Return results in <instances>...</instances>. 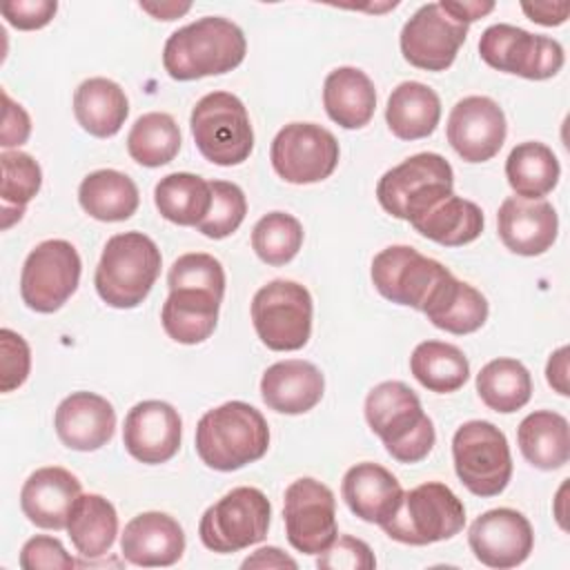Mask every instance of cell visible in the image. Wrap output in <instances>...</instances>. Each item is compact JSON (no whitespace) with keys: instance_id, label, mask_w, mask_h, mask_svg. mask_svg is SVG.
Here are the masks:
<instances>
[{"instance_id":"cell-6","label":"cell","mask_w":570,"mask_h":570,"mask_svg":"<svg viewBox=\"0 0 570 570\" xmlns=\"http://www.w3.org/2000/svg\"><path fill=\"white\" fill-rule=\"evenodd\" d=\"M465 525V508L461 499L441 481H428L403 492L401 505L381 528L383 532L407 546H430L452 539Z\"/></svg>"},{"instance_id":"cell-48","label":"cell","mask_w":570,"mask_h":570,"mask_svg":"<svg viewBox=\"0 0 570 570\" xmlns=\"http://www.w3.org/2000/svg\"><path fill=\"white\" fill-rule=\"evenodd\" d=\"M2 134H0V145L4 151L11 147H20L27 142L31 134V118L29 114L9 98V94L2 89Z\"/></svg>"},{"instance_id":"cell-22","label":"cell","mask_w":570,"mask_h":570,"mask_svg":"<svg viewBox=\"0 0 570 570\" xmlns=\"http://www.w3.org/2000/svg\"><path fill=\"white\" fill-rule=\"evenodd\" d=\"M82 494V485L76 474L65 468L47 465L29 474L20 490L22 514L42 530L67 528L69 512L76 499Z\"/></svg>"},{"instance_id":"cell-14","label":"cell","mask_w":570,"mask_h":570,"mask_svg":"<svg viewBox=\"0 0 570 570\" xmlns=\"http://www.w3.org/2000/svg\"><path fill=\"white\" fill-rule=\"evenodd\" d=\"M452 274L445 265L423 256L410 245H390L372 261V283L376 292L396 303L423 309L441 281Z\"/></svg>"},{"instance_id":"cell-30","label":"cell","mask_w":570,"mask_h":570,"mask_svg":"<svg viewBox=\"0 0 570 570\" xmlns=\"http://www.w3.org/2000/svg\"><path fill=\"white\" fill-rule=\"evenodd\" d=\"M441 118V100L434 89L423 82L405 80L396 85L387 98L385 120L390 131L401 140L428 138Z\"/></svg>"},{"instance_id":"cell-37","label":"cell","mask_w":570,"mask_h":570,"mask_svg":"<svg viewBox=\"0 0 570 570\" xmlns=\"http://www.w3.org/2000/svg\"><path fill=\"white\" fill-rule=\"evenodd\" d=\"M410 372L430 392L450 394L470 379L468 356L452 343L423 341L410 356Z\"/></svg>"},{"instance_id":"cell-8","label":"cell","mask_w":570,"mask_h":570,"mask_svg":"<svg viewBox=\"0 0 570 570\" xmlns=\"http://www.w3.org/2000/svg\"><path fill=\"white\" fill-rule=\"evenodd\" d=\"M459 481L476 497L501 494L512 479V454L505 434L490 421H468L452 436Z\"/></svg>"},{"instance_id":"cell-40","label":"cell","mask_w":570,"mask_h":570,"mask_svg":"<svg viewBox=\"0 0 570 570\" xmlns=\"http://www.w3.org/2000/svg\"><path fill=\"white\" fill-rule=\"evenodd\" d=\"M0 167H2V183H0L2 229H9L16 220L22 218L24 207L40 191L42 169L33 160V156L18 149L2 151Z\"/></svg>"},{"instance_id":"cell-44","label":"cell","mask_w":570,"mask_h":570,"mask_svg":"<svg viewBox=\"0 0 570 570\" xmlns=\"http://www.w3.org/2000/svg\"><path fill=\"white\" fill-rule=\"evenodd\" d=\"M0 390L2 392H11L16 387H20L31 370V350L27 345V341L9 330L2 327L0 330Z\"/></svg>"},{"instance_id":"cell-16","label":"cell","mask_w":570,"mask_h":570,"mask_svg":"<svg viewBox=\"0 0 570 570\" xmlns=\"http://www.w3.org/2000/svg\"><path fill=\"white\" fill-rule=\"evenodd\" d=\"M468 38V24L456 22L441 2L419 7L401 29L403 58L423 71H445Z\"/></svg>"},{"instance_id":"cell-2","label":"cell","mask_w":570,"mask_h":570,"mask_svg":"<svg viewBox=\"0 0 570 570\" xmlns=\"http://www.w3.org/2000/svg\"><path fill=\"white\" fill-rule=\"evenodd\" d=\"M365 421L399 463H419L434 448V423L403 381H383L367 392Z\"/></svg>"},{"instance_id":"cell-50","label":"cell","mask_w":570,"mask_h":570,"mask_svg":"<svg viewBox=\"0 0 570 570\" xmlns=\"http://www.w3.org/2000/svg\"><path fill=\"white\" fill-rule=\"evenodd\" d=\"M568 354H570V350L563 345V347H559L557 352L550 354L548 365H546V379H548L550 387L554 392H559L561 396L570 394V387H568Z\"/></svg>"},{"instance_id":"cell-34","label":"cell","mask_w":570,"mask_h":570,"mask_svg":"<svg viewBox=\"0 0 570 570\" xmlns=\"http://www.w3.org/2000/svg\"><path fill=\"white\" fill-rule=\"evenodd\" d=\"M67 532L80 557L100 559L118 534L116 508L100 494H80L69 512Z\"/></svg>"},{"instance_id":"cell-45","label":"cell","mask_w":570,"mask_h":570,"mask_svg":"<svg viewBox=\"0 0 570 570\" xmlns=\"http://www.w3.org/2000/svg\"><path fill=\"white\" fill-rule=\"evenodd\" d=\"M316 566L323 570H370L376 566V559L365 541L343 534L336 537L325 552H321Z\"/></svg>"},{"instance_id":"cell-19","label":"cell","mask_w":570,"mask_h":570,"mask_svg":"<svg viewBox=\"0 0 570 570\" xmlns=\"http://www.w3.org/2000/svg\"><path fill=\"white\" fill-rule=\"evenodd\" d=\"M183 436L178 412L165 401H140L127 416L122 428L125 450L140 463L158 465L176 456Z\"/></svg>"},{"instance_id":"cell-26","label":"cell","mask_w":570,"mask_h":570,"mask_svg":"<svg viewBox=\"0 0 570 570\" xmlns=\"http://www.w3.org/2000/svg\"><path fill=\"white\" fill-rule=\"evenodd\" d=\"M223 296L196 289L180 287L171 289L160 309V323L169 338L183 345H196L207 341L218 323V307Z\"/></svg>"},{"instance_id":"cell-15","label":"cell","mask_w":570,"mask_h":570,"mask_svg":"<svg viewBox=\"0 0 570 570\" xmlns=\"http://www.w3.org/2000/svg\"><path fill=\"white\" fill-rule=\"evenodd\" d=\"M283 501L289 546L303 554L325 552L338 534L334 492L325 483L303 476L287 485Z\"/></svg>"},{"instance_id":"cell-5","label":"cell","mask_w":570,"mask_h":570,"mask_svg":"<svg viewBox=\"0 0 570 570\" xmlns=\"http://www.w3.org/2000/svg\"><path fill=\"white\" fill-rule=\"evenodd\" d=\"M454 171L441 154L421 151L387 169L376 183L381 207L401 220H416L452 194Z\"/></svg>"},{"instance_id":"cell-18","label":"cell","mask_w":570,"mask_h":570,"mask_svg":"<svg viewBox=\"0 0 570 570\" xmlns=\"http://www.w3.org/2000/svg\"><path fill=\"white\" fill-rule=\"evenodd\" d=\"M468 543L483 566L505 570L521 566L530 557L534 532L519 510L494 508L472 521Z\"/></svg>"},{"instance_id":"cell-21","label":"cell","mask_w":570,"mask_h":570,"mask_svg":"<svg viewBox=\"0 0 570 570\" xmlns=\"http://www.w3.org/2000/svg\"><path fill=\"white\" fill-rule=\"evenodd\" d=\"M53 428L62 445L78 452H94L107 445L116 430L114 405L94 392H73L60 401Z\"/></svg>"},{"instance_id":"cell-7","label":"cell","mask_w":570,"mask_h":570,"mask_svg":"<svg viewBox=\"0 0 570 570\" xmlns=\"http://www.w3.org/2000/svg\"><path fill=\"white\" fill-rule=\"evenodd\" d=\"M189 127L198 151L214 165H240L254 149V129L247 109L229 91L203 96L191 109Z\"/></svg>"},{"instance_id":"cell-51","label":"cell","mask_w":570,"mask_h":570,"mask_svg":"<svg viewBox=\"0 0 570 570\" xmlns=\"http://www.w3.org/2000/svg\"><path fill=\"white\" fill-rule=\"evenodd\" d=\"M298 563L287 557L283 550L267 546V548H258L252 557H247L243 561V568H296Z\"/></svg>"},{"instance_id":"cell-25","label":"cell","mask_w":570,"mask_h":570,"mask_svg":"<svg viewBox=\"0 0 570 570\" xmlns=\"http://www.w3.org/2000/svg\"><path fill=\"white\" fill-rule=\"evenodd\" d=\"M341 494L352 514L367 523L383 525L401 505L403 488L390 470L379 463L363 461L345 472Z\"/></svg>"},{"instance_id":"cell-3","label":"cell","mask_w":570,"mask_h":570,"mask_svg":"<svg viewBox=\"0 0 570 570\" xmlns=\"http://www.w3.org/2000/svg\"><path fill=\"white\" fill-rule=\"evenodd\" d=\"M269 428L265 416L245 401H227L207 410L196 425V452L218 472L240 470L265 456Z\"/></svg>"},{"instance_id":"cell-20","label":"cell","mask_w":570,"mask_h":570,"mask_svg":"<svg viewBox=\"0 0 570 570\" xmlns=\"http://www.w3.org/2000/svg\"><path fill=\"white\" fill-rule=\"evenodd\" d=\"M497 229L501 243L519 256H539L552 247L559 232V216L554 207L539 198L508 196L497 214Z\"/></svg>"},{"instance_id":"cell-53","label":"cell","mask_w":570,"mask_h":570,"mask_svg":"<svg viewBox=\"0 0 570 570\" xmlns=\"http://www.w3.org/2000/svg\"><path fill=\"white\" fill-rule=\"evenodd\" d=\"M140 9L151 13L158 20H174V18L187 13L191 9V4L189 2H185V4H178V2H140Z\"/></svg>"},{"instance_id":"cell-27","label":"cell","mask_w":570,"mask_h":570,"mask_svg":"<svg viewBox=\"0 0 570 570\" xmlns=\"http://www.w3.org/2000/svg\"><path fill=\"white\" fill-rule=\"evenodd\" d=\"M428 321L450 334H472L488 321L485 296L454 274H448L421 309Z\"/></svg>"},{"instance_id":"cell-36","label":"cell","mask_w":570,"mask_h":570,"mask_svg":"<svg viewBox=\"0 0 570 570\" xmlns=\"http://www.w3.org/2000/svg\"><path fill=\"white\" fill-rule=\"evenodd\" d=\"M154 203L169 223L196 227L212 207V187L205 178L189 171L167 174L154 187Z\"/></svg>"},{"instance_id":"cell-29","label":"cell","mask_w":570,"mask_h":570,"mask_svg":"<svg viewBox=\"0 0 570 570\" xmlns=\"http://www.w3.org/2000/svg\"><path fill=\"white\" fill-rule=\"evenodd\" d=\"M73 116L87 134L111 138L122 129L129 116V100L118 82L89 78L82 80L73 94Z\"/></svg>"},{"instance_id":"cell-13","label":"cell","mask_w":570,"mask_h":570,"mask_svg":"<svg viewBox=\"0 0 570 570\" xmlns=\"http://www.w3.org/2000/svg\"><path fill=\"white\" fill-rule=\"evenodd\" d=\"M338 140L316 122H289L272 140L274 171L292 185H312L332 176L338 165Z\"/></svg>"},{"instance_id":"cell-31","label":"cell","mask_w":570,"mask_h":570,"mask_svg":"<svg viewBox=\"0 0 570 570\" xmlns=\"http://www.w3.org/2000/svg\"><path fill=\"white\" fill-rule=\"evenodd\" d=\"M523 459L539 470H559L570 459L568 419L552 410L530 412L517 428Z\"/></svg>"},{"instance_id":"cell-4","label":"cell","mask_w":570,"mask_h":570,"mask_svg":"<svg viewBox=\"0 0 570 570\" xmlns=\"http://www.w3.org/2000/svg\"><path fill=\"white\" fill-rule=\"evenodd\" d=\"M160 249L142 232L116 234L98 261L94 285L98 296L118 309L138 307L160 274Z\"/></svg>"},{"instance_id":"cell-46","label":"cell","mask_w":570,"mask_h":570,"mask_svg":"<svg viewBox=\"0 0 570 570\" xmlns=\"http://www.w3.org/2000/svg\"><path fill=\"white\" fill-rule=\"evenodd\" d=\"M20 568L24 570H71L76 568L73 557L56 537L36 534L20 550Z\"/></svg>"},{"instance_id":"cell-24","label":"cell","mask_w":570,"mask_h":570,"mask_svg":"<svg viewBox=\"0 0 570 570\" xmlns=\"http://www.w3.org/2000/svg\"><path fill=\"white\" fill-rule=\"evenodd\" d=\"M325 392L321 370L301 358L278 361L263 372L261 396L263 403L281 414H305L318 405Z\"/></svg>"},{"instance_id":"cell-9","label":"cell","mask_w":570,"mask_h":570,"mask_svg":"<svg viewBox=\"0 0 570 570\" xmlns=\"http://www.w3.org/2000/svg\"><path fill=\"white\" fill-rule=\"evenodd\" d=\"M269 517V499L258 488L240 485L203 512L198 537L212 552H238L267 537Z\"/></svg>"},{"instance_id":"cell-11","label":"cell","mask_w":570,"mask_h":570,"mask_svg":"<svg viewBox=\"0 0 570 570\" xmlns=\"http://www.w3.org/2000/svg\"><path fill=\"white\" fill-rule=\"evenodd\" d=\"M80 272V256L69 240H42L24 258L20 272V296L29 309L51 314L78 289Z\"/></svg>"},{"instance_id":"cell-42","label":"cell","mask_w":570,"mask_h":570,"mask_svg":"<svg viewBox=\"0 0 570 570\" xmlns=\"http://www.w3.org/2000/svg\"><path fill=\"white\" fill-rule=\"evenodd\" d=\"M212 207L207 216L196 225V229L214 240L227 238L234 234L247 214V200L243 189L236 183L212 180Z\"/></svg>"},{"instance_id":"cell-28","label":"cell","mask_w":570,"mask_h":570,"mask_svg":"<svg viewBox=\"0 0 570 570\" xmlns=\"http://www.w3.org/2000/svg\"><path fill=\"white\" fill-rule=\"evenodd\" d=\"M327 116L343 129L365 127L376 109V89L370 76L356 67H338L323 82Z\"/></svg>"},{"instance_id":"cell-10","label":"cell","mask_w":570,"mask_h":570,"mask_svg":"<svg viewBox=\"0 0 570 570\" xmlns=\"http://www.w3.org/2000/svg\"><path fill=\"white\" fill-rule=\"evenodd\" d=\"M312 296L296 281L276 278L263 285L252 298V323L274 352L301 350L312 334Z\"/></svg>"},{"instance_id":"cell-52","label":"cell","mask_w":570,"mask_h":570,"mask_svg":"<svg viewBox=\"0 0 570 570\" xmlns=\"http://www.w3.org/2000/svg\"><path fill=\"white\" fill-rule=\"evenodd\" d=\"M441 7L456 20V22H463V24H470L483 16H488L492 9H494V2H479V0H472V2H441Z\"/></svg>"},{"instance_id":"cell-43","label":"cell","mask_w":570,"mask_h":570,"mask_svg":"<svg viewBox=\"0 0 570 570\" xmlns=\"http://www.w3.org/2000/svg\"><path fill=\"white\" fill-rule=\"evenodd\" d=\"M167 285L171 289L196 287L207 289L218 296L225 294V269L218 258L203 252H189L174 261L167 274Z\"/></svg>"},{"instance_id":"cell-1","label":"cell","mask_w":570,"mask_h":570,"mask_svg":"<svg viewBox=\"0 0 570 570\" xmlns=\"http://www.w3.org/2000/svg\"><path fill=\"white\" fill-rule=\"evenodd\" d=\"M247 53L243 29L220 16H205L176 29L163 47V65L174 80H196L236 69Z\"/></svg>"},{"instance_id":"cell-38","label":"cell","mask_w":570,"mask_h":570,"mask_svg":"<svg viewBox=\"0 0 570 570\" xmlns=\"http://www.w3.org/2000/svg\"><path fill=\"white\" fill-rule=\"evenodd\" d=\"M476 392L490 410L510 414L530 401L532 379L521 361L494 358L476 374Z\"/></svg>"},{"instance_id":"cell-23","label":"cell","mask_w":570,"mask_h":570,"mask_svg":"<svg viewBox=\"0 0 570 570\" xmlns=\"http://www.w3.org/2000/svg\"><path fill=\"white\" fill-rule=\"evenodd\" d=\"M120 550L125 561L134 566H174L185 552V532L180 523L167 512H142L125 525Z\"/></svg>"},{"instance_id":"cell-35","label":"cell","mask_w":570,"mask_h":570,"mask_svg":"<svg viewBox=\"0 0 570 570\" xmlns=\"http://www.w3.org/2000/svg\"><path fill=\"white\" fill-rule=\"evenodd\" d=\"M561 176L554 151L537 140L519 142L505 160V178L514 196L539 200L550 194Z\"/></svg>"},{"instance_id":"cell-47","label":"cell","mask_w":570,"mask_h":570,"mask_svg":"<svg viewBox=\"0 0 570 570\" xmlns=\"http://www.w3.org/2000/svg\"><path fill=\"white\" fill-rule=\"evenodd\" d=\"M2 16L4 20L20 29V31H33L42 29L45 24L51 22V18L58 11V2L51 0H13L2 4Z\"/></svg>"},{"instance_id":"cell-49","label":"cell","mask_w":570,"mask_h":570,"mask_svg":"<svg viewBox=\"0 0 570 570\" xmlns=\"http://www.w3.org/2000/svg\"><path fill=\"white\" fill-rule=\"evenodd\" d=\"M521 9L532 22L543 24V27L563 24L570 16V4L568 2H534V4L523 2Z\"/></svg>"},{"instance_id":"cell-17","label":"cell","mask_w":570,"mask_h":570,"mask_svg":"<svg viewBox=\"0 0 570 570\" xmlns=\"http://www.w3.org/2000/svg\"><path fill=\"white\" fill-rule=\"evenodd\" d=\"M448 142L465 163H485L505 142V114L488 96L461 98L448 116Z\"/></svg>"},{"instance_id":"cell-39","label":"cell","mask_w":570,"mask_h":570,"mask_svg":"<svg viewBox=\"0 0 570 570\" xmlns=\"http://www.w3.org/2000/svg\"><path fill=\"white\" fill-rule=\"evenodd\" d=\"M180 149V129L165 111L142 114L129 129L127 151L142 167H160L176 158Z\"/></svg>"},{"instance_id":"cell-12","label":"cell","mask_w":570,"mask_h":570,"mask_svg":"<svg viewBox=\"0 0 570 570\" xmlns=\"http://www.w3.org/2000/svg\"><path fill=\"white\" fill-rule=\"evenodd\" d=\"M479 53L488 67L503 73H517L528 80L557 76L566 60L559 40L503 22L492 24L481 33Z\"/></svg>"},{"instance_id":"cell-41","label":"cell","mask_w":570,"mask_h":570,"mask_svg":"<svg viewBox=\"0 0 570 570\" xmlns=\"http://www.w3.org/2000/svg\"><path fill=\"white\" fill-rule=\"evenodd\" d=\"M303 245V225L285 212L265 214L252 229V247L256 256L274 267L289 263Z\"/></svg>"},{"instance_id":"cell-32","label":"cell","mask_w":570,"mask_h":570,"mask_svg":"<svg viewBox=\"0 0 570 570\" xmlns=\"http://www.w3.org/2000/svg\"><path fill=\"white\" fill-rule=\"evenodd\" d=\"M80 207L96 220L120 223L136 214L140 194L136 183L116 169H96L78 187Z\"/></svg>"},{"instance_id":"cell-33","label":"cell","mask_w":570,"mask_h":570,"mask_svg":"<svg viewBox=\"0 0 570 570\" xmlns=\"http://www.w3.org/2000/svg\"><path fill=\"white\" fill-rule=\"evenodd\" d=\"M410 225L421 236L443 247H461L481 236L485 218L476 203L461 198L452 191Z\"/></svg>"}]
</instances>
